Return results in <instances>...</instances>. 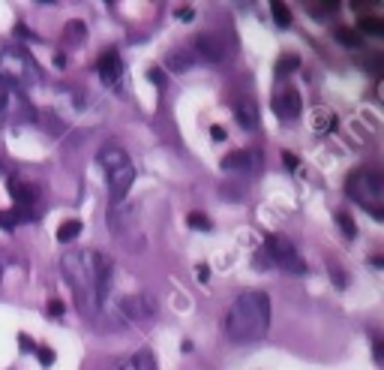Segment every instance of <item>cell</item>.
I'll use <instances>...</instances> for the list:
<instances>
[{
  "mask_svg": "<svg viewBox=\"0 0 384 370\" xmlns=\"http://www.w3.org/2000/svg\"><path fill=\"white\" fill-rule=\"evenodd\" d=\"M63 280L69 283L76 304L85 316H96L105 307L114 283V262L96 250H69L60 259Z\"/></svg>",
  "mask_w": 384,
  "mask_h": 370,
  "instance_id": "1",
  "label": "cell"
},
{
  "mask_svg": "<svg viewBox=\"0 0 384 370\" xmlns=\"http://www.w3.org/2000/svg\"><path fill=\"white\" fill-rule=\"evenodd\" d=\"M270 331V298L268 292H241L225 313V334L234 343H255Z\"/></svg>",
  "mask_w": 384,
  "mask_h": 370,
  "instance_id": "2",
  "label": "cell"
},
{
  "mask_svg": "<svg viewBox=\"0 0 384 370\" xmlns=\"http://www.w3.org/2000/svg\"><path fill=\"white\" fill-rule=\"evenodd\" d=\"M99 166L105 169L112 205L126 202V196H130V190L135 184V166L130 162V157H126V151L117 148V144H105V148L99 151Z\"/></svg>",
  "mask_w": 384,
  "mask_h": 370,
  "instance_id": "3",
  "label": "cell"
},
{
  "mask_svg": "<svg viewBox=\"0 0 384 370\" xmlns=\"http://www.w3.org/2000/svg\"><path fill=\"white\" fill-rule=\"evenodd\" d=\"M255 265H277L282 271H295V274H304L306 271V262L300 259L297 247L286 238V235H268L261 253L255 256Z\"/></svg>",
  "mask_w": 384,
  "mask_h": 370,
  "instance_id": "4",
  "label": "cell"
},
{
  "mask_svg": "<svg viewBox=\"0 0 384 370\" xmlns=\"http://www.w3.org/2000/svg\"><path fill=\"white\" fill-rule=\"evenodd\" d=\"M0 78L15 87H30L40 78V67L27 49H3L0 51Z\"/></svg>",
  "mask_w": 384,
  "mask_h": 370,
  "instance_id": "5",
  "label": "cell"
},
{
  "mask_svg": "<svg viewBox=\"0 0 384 370\" xmlns=\"http://www.w3.org/2000/svg\"><path fill=\"white\" fill-rule=\"evenodd\" d=\"M139 208L130 205V202H121V205H112L108 211V226H112V235L121 238L126 244V250H141L144 247V235L139 229V220H135Z\"/></svg>",
  "mask_w": 384,
  "mask_h": 370,
  "instance_id": "6",
  "label": "cell"
},
{
  "mask_svg": "<svg viewBox=\"0 0 384 370\" xmlns=\"http://www.w3.org/2000/svg\"><path fill=\"white\" fill-rule=\"evenodd\" d=\"M345 190H349V196H354V202H360L363 208H369L376 217H381V208H378V199H381V178L376 175V171H367V169H358L351 171L349 184H345Z\"/></svg>",
  "mask_w": 384,
  "mask_h": 370,
  "instance_id": "7",
  "label": "cell"
},
{
  "mask_svg": "<svg viewBox=\"0 0 384 370\" xmlns=\"http://www.w3.org/2000/svg\"><path fill=\"white\" fill-rule=\"evenodd\" d=\"M117 307H121L123 319H130L135 325H150L157 319V301H153V295H148V292L123 295L121 301H117Z\"/></svg>",
  "mask_w": 384,
  "mask_h": 370,
  "instance_id": "8",
  "label": "cell"
},
{
  "mask_svg": "<svg viewBox=\"0 0 384 370\" xmlns=\"http://www.w3.org/2000/svg\"><path fill=\"white\" fill-rule=\"evenodd\" d=\"M300 108H304V103H300L297 87L288 85V81H279L277 94H273V112H277L282 121H295V117L300 115Z\"/></svg>",
  "mask_w": 384,
  "mask_h": 370,
  "instance_id": "9",
  "label": "cell"
},
{
  "mask_svg": "<svg viewBox=\"0 0 384 370\" xmlns=\"http://www.w3.org/2000/svg\"><path fill=\"white\" fill-rule=\"evenodd\" d=\"M96 72H99V78H103V85L117 87V85H121V78H123V60H121V54H117L114 49H108L103 58L96 60Z\"/></svg>",
  "mask_w": 384,
  "mask_h": 370,
  "instance_id": "10",
  "label": "cell"
},
{
  "mask_svg": "<svg viewBox=\"0 0 384 370\" xmlns=\"http://www.w3.org/2000/svg\"><path fill=\"white\" fill-rule=\"evenodd\" d=\"M261 166V157L255 148H246V151H232L228 157H222V169L225 171H255Z\"/></svg>",
  "mask_w": 384,
  "mask_h": 370,
  "instance_id": "11",
  "label": "cell"
},
{
  "mask_svg": "<svg viewBox=\"0 0 384 370\" xmlns=\"http://www.w3.org/2000/svg\"><path fill=\"white\" fill-rule=\"evenodd\" d=\"M9 193H12L18 211L30 217V208L40 202V187H36V184H21V180L12 178V180H9Z\"/></svg>",
  "mask_w": 384,
  "mask_h": 370,
  "instance_id": "12",
  "label": "cell"
},
{
  "mask_svg": "<svg viewBox=\"0 0 384 370\" xmlns=\"http://www.w3.org/2000/svg\"><path fill=\"white\" fill-rule=\"evenodd\" d=\"M234 117L243 130H255V126H259V103H255L252 96H241L234 103Z\"/></svg>",
  "mask_w": 384,
  "mask_h": 370,
  "instance_id": "13",
  "label": "cell"
},
{
  "mask_svg": "<svg viewBox=\"0 0 384 370\" xmlns=\"http://www.w3.org/2000/svg\"><path fill=\"white\" fill-rule=\"evenodd\" d=\"M192 45H195V54H201L204 60H225V49L216 40V33H198Z\"/></svg>",
  "mask_w": 384,
  "mask_h": 370,
  "instance_id": "14",
  "label": "cell"
},
{
  "mask_svg": "<svg viewBox=\"0 0 384 370\" xmlns=\"http://www.w3.org/2000/svg\"><path fill=\"white\" fill-rule=\"evenodd\" d=\"M121 370H157V358L150 349H139L130 361H123Z\"/></svg>",
  "mask_w": 384,
  "mask_h": 370,
  "instance_id": "15",
  "label": "cell"
},
{
  "mask_svg": "<svg viewBox=\"0 0 384 370\" xmlns=\"http://www.w3.org/2000/svg\"><path fill=\"white\" fill-rule=\"evenodd\" d=\"M85 36H87V31H85V22H69L67 24V31H63V42L67 45H81L85 42Z\"/></svg>",
  "mask_w": 384,
  "mask_h": 370,
  "instance_id": "16",
  "label": "cell"
},
{
  "mask_svg": "<svg viewBox=\"0 0 384 370\" xmlns=\"http://www.w3.org/2000/svg\"><path fill=\"white\" fill-rule=\"evenodd\" d=\"M81 235V220H63L58 226V241L60 244H69V241H76Z\"/></svg>",
  "mask_w": 384,
  "mask_h": 370,
  "instance_id": "17",
  "label": "cell"
},
{
  "mask_svg": "<svg viewBox=\"0 0 384 370\" xmlns=\"http://www.w3.org/2000/svg\"><path fill=\"white\" fill-rule=\"evenodd\" d=\"M270 12H273V22H277V27H288V24H291V12H288L286 3L273 0V3H270Z\"/></svg>",
  "mask_w": 384,
  "mask_h": 370,
  "instance_id": "18",
  "label": "cell"
},
{
  "mask_svg": "<svg viewBox=\"0 0 384 370\" xmlns=\"http://www.w3.org/2000/svg\"><path fill=\"white\" fill-rule=\"evenodd\" d=\"M189 63H192V54H186V51H171L168 54V69L171 72H184Z\"/></svg>",
  "mask_w": 384,
  "mask_h": 370,
  "instance_id": "19",
  "label": "cell"
},
{
  "mask_svg": "<svg viewBox=\"0 0 384 370\" xmlns=\"http://www.w3.org/2000/svg\"><path fill=\"white\" fill-rule=\"evenodd\" d=\"M186 223L192 226V229H198V232H210V220H207V214H201V211H189Z\"/></svg>",
  "mask_w": 384,
  "mask_h": 370,
  "instance_id": "20",
  "label": "cell"
},
{
  "mask_svg": "<svg viewBox=\"0 0 384 370\" xmlns=\"http://www.w3.org/2000/svg\"><path fill=\"white\" fill-rule=\"evenodd\" d=\"M336 220H340V229H342L345 238H354V235H358V226H354V220L345 211H336Z\"/></svg>",
  "mask_w": 384,
  "mask_h": 370,
  "instance_id": "21",
  "label": "cell"
},
{
  "mask_svg": "<svg viewBox=\"0 0 384 370\" xmlns=\"http://www.w3.org/2000/svg\"><path fill=\"white\" fill-rule=\"evenodd\" d=\"M331 126H336V115H331V112H318L315 115V133H327Z\"/></svg>",
  "mask_w": 384,
  "mask_h": 370,
  "instance_id": "22",
  "label": "cell"
},
{
  "mask_svg": "<svg viewBox=\"0 0 384 370\" xmlns=\"http://www.w3.org/2000/svg\"><path fill=\"white\" fill-rule=\"evenodd\" d=\"M360 31H367V33H381V31H384V22H381V18H360Z\"/></svg>",
  "mask_w": 384,
  "mask_h": 370,
  "instance_id": "23",
  "label": "cell"
},
{
  "mask_svg": "<svg viewBox=\"0 0 384 370\" xmlns=\"http://www.w3.org/2000/svg\"><path fill=\"white\" fill-rule=\"evenodd\" d=\"M36 358L49 367V364H54V358H58V355H54V349H49V346H36Z\"/></svg>",
  "mask_w": 384,
  "mask_h": 370,
  "instance_id": "24",
  "label": "cell"
},
{
  "mask_svg": "<svg viewBox=\"0 0 384 370\" xmlns=\"http://www.w3.org/2000/svg\"><path fill=\"white\" fill-rule=\"evenodd\" d=\"M297 67H300V60H297V58H282V60L277 63V72L282 76L286 69H297Z\"/></svg>",
  "mask_w": 384,
  "mask_h": 370,
  "instance_id": "25",
  "label": "cell"
},
{
  "mask_svg": "<svg viewBox=\"0 0 384 370\" xmlns=\"http://www.w3.org/2000/svg\"><path fill=\"white\" fill-rule=\"evenodd\" d=\"M18 346H21V352H36V343L27 334H18Z\"/></svg>",
  "mask_w": 384,
  "mask_h": 370,
  "instance_id": "26",
  "label": "cell"
},
{
  "mask_svg": "<svg viewBox=\"0 0 384 370\" xmlns=\"http://www.w3.org/2000/svg\"><path fill=\"white\" fill-rule=\"evenodd\" d=\"M331 277H333V283L340 286V289L345 286V274H342V268H331Z\"/></svg>",
  "mask_w": 384,
  "mask_h": 370,
  "instance_id": "27",
  "label": "cell"
},
{
  "mask_svg": "<svg viewBox=\"0 0 384 370\" xmlns=\"http://www.w3.org/2000/svg\"><path fill=\"white\" fill-rule=\"evenodd\" d=\"M49 313L51 316H63V301H58V298H54V301H49Z\"/></svg>",
  "mask_w": 384,
  "mask_h": 370,
  "instance_id": "28",
  "label": "cell"
},
{
  "mask_svg": "<svg viewBox=\"0 0 384 370\" xmlns=\"http://www.w3.org/2000/svg\"><path fill=\"white\" fill-rule=\"evenodd\" d=\"M282 162H286L288 169H297V157H295V153H288V151L282 153Z\"/></svg>",
  "mask_w": 384,
  "mask_h": 370,
  "instance_id": "29",
  "label": "cell"
},
{
  "mask_svg": "<svg viewBox=\"0 0 384 370\" xmlns=\"http://www.w3.org/2000/svg\"><path fill=\"white\" fill-rule=\"evenodd\" d=\"M210 135H213V142H225V130H222V126H213Z\"/></svg>",
  "mask_w": 384,
  "mask_h": 370,
  "instance_id": "30",
  "label": "cell"
},
{
  "mask_svg": "<svg viewBox=\"0 0 384 370\" xmlns=\"http://www.w3.org/2000/svg\"><path fill=\"white\" fill-rule=\"evenodd\" d=\"M198 280H201V283H207V280H210V268L207 265H198Z\"/></svg>",
  "mask_w": 384,
  "mask_h": 370,
  "instance_id": "31",
  "label": "cell"
},
{
  "mask_svg": "<svg viewBox=\"0 0 384 370\" xmlns=\"http://www.w3.org/2000/svg\"><path fill=\"white\" fill-rule=\"evenodd\" d=\"M192 15H195V12H192V9H180V12H177V18H180V22H192Z\"/></svg>",
  "mask_w": 384,
  "mask_h": 370,
  "instance_id": "32",
  "label": "cell"
},
{
  "mask_svg": "<svg viewBox=\"0 0 384 370\" xmlns=\"http://www.w3.org/2000/svg\"><path fill=\"white\" fill-rule=\"evenodd\" d=\"M150 78L157 81V85H162V72H159V69H150Z\"/></svg>",
  "mask_w": 384,
  "mask_h": 370,
  "instance_id": "33",
  "label": "cell"
}]
</instances>
